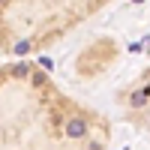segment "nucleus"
Returning a JSON list of instances; mask_svg holds the SVG:
<instances>
[{"label":"nucleus","mask_w":150,"mask_h":150,"mask_svg":"<svg viewBox=\"0 0 150 150\" xmlns=\"http://www.w3.org/2000/svg\"><path fill=\"white\" fill-rule=\"evenodd\" d=\"M108 120L57 90L48 75L12 60L0 69V150H108Z\"/></svg>","instance_id":"1"},{"label":"nucleus","mask_w":150,"mask_h":150,"mask_svg":"<svg viewBox=\"0 0 150 150\" xmlns=\"http://www.w3.org/2000/svg\"><path fill=\"white\" fill-rule=\"evenodd\" d=\"M108 0H0V54L21 57L51 45Z\"/></svg>","instance_id":"2"}]
</instances>
